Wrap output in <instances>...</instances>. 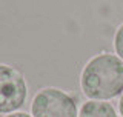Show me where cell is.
Returning a JSON list of instances; mask_svg holds the SVG:
<instances>
[{"instance_id":"cell-1","label":"cell","mask_w":123,"mask_h":117,"mask_svg":"<svg viewBox=\"0 0 123 117\" xmlns=\"http://www.w3.org/2000/svg\"><path fill=\"white\" fill-rule=\"evenodd\" d=\"M80 89L88 100L111 102L123 94V60L114 52H98L83 65Z\"/></svg>"},{"instance_id":"cell-2","label":"cell","mask_w":123,"mask_h":117,"mask_svg":"<svg viewBox=\"0 0 123 117\" xmlns=\"http://www.w3.org/2000/svg\"><path fill=\"white\" fill-rule=\"evenodd\" d=\"M79 99L57 86L40 88L31 99L32 117H79Z\"/></svg>"},{"instance_id":"cell-3","label":"cell","mask_w":123,"mask_h":117,"mask_svg":"<svg viewBox=\"0 0 123 117\" xmlns=\"http://www.w3.org/2000/svg\"><path fill=\"white\" fill-rule=\"evenodd\" d=\"M28 100V82L18 68L0 63V114L20 111Z\"/></svg>"},{"instance_id":"cell-4","label":"cell","mask_w":123,"mask_h":117,"mask_svg":"<svg viewBox=\"0 0 123 117\" xmlns=\"http://www.w3.org/2000/svg\"><path fill=\"white\" fill-rule=\"evenodd\" d=\"M79 117H122L117 108L109 102L98 100H86L80 105Z\"/></svg>"},{"instance_id":"cell-5","label":"cell","mask_w":123,"mask_h":117,"mask_svg":"<svg viewBox=\"0 0 123 117\" xmlns=\"http://www.w3.org/2000/svg\"><path fill=\"white\" fill-rule=\"evenodd\" d=\"M112 46H114V54H117L123 60V22L117 26V29H115V32H114Z\"/></svg>"},{"instance_id":"cell-6","label":"cell","mask_w":123,"mask_h":117,"mask_svg":"<svg viewBox=\"0 0 123 117\" xmlns=\"http://www.w3.org/2000/svg\"><path fill=\"white\" fill-rule=\"evenodd\" d=\"M3 117H32V116H31V112L28 114V112H25V111H15V112L6 114V116H3Z\"/></svg>"},{"instance_id":"cell-7","label":"cell","mask_w":123,"mask_h":117,"mask_svg":"<svg viewBox=\"0 0 123 117\" xmlns=\"http://www.w3.org/2000/svg\"><path fill=\"white\" fill-rule=\"evenodd\" d=\"M117 111H118V114H120L123 117V94L118 97V103H117Z\"/></svg>"}]
</instances>
